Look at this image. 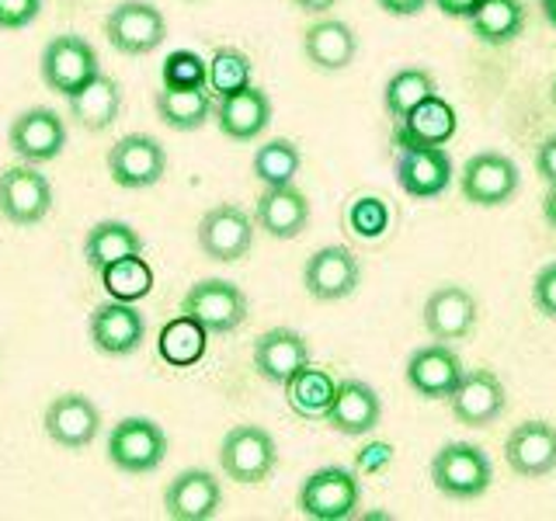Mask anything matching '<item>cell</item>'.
Here are the masks:
<instances>
[{"instance_id":"cell-1","label":"cell","mask_w":556,"mask_h":521,"mask_svg":"<svg viewBox=\"0 0 556 521\" xmlns=\"http://www.w3.org/2000/svg\"><path fill=\"white\" fill-rule=\"evenodd\" d=\"M494 466L473 442H448L431 459V483L448 500H477L491 491Z\"/></svg>"},{"instance_id":"cell-2","label":"cell","mask_w":556,"mask_h":521,"mask_svg":"<svg viewBox=\"0 0 556 521\" xmlns=\"http://www.w3.org/2000/svg\"><path fill=\"white\" fill-rule=\"evenodd\" d=\"M362 508L358 473L348 466H324L300 486V511L313 521H348Z\"/></svg>"},{"instance_id":"cell-3","label":"cell","mask_w":556,"mask_h":521,"mask_svg":"<svg viewBox=\"0 0 556 521\" xmlns=\"http://www.w3.org/2000/svg\"><path fill=\"white\" fill-rule=\"evenodd\" d=\"M219 466L233 483H265L278 466V445L271 431L257 424H237L223 434Z\"/></svg>"},{"instance_id":"cell-4","label":"cell","mask_w":556,"mask_h":521,"mask_svg":"<svg viewBox=\"0 0 556 521\" xmlns=\"http://www.w3.org/2000/svg\"><path fill=\"white\" fill-rule=\"evenodd\" d=\"M248 292L226 278H202L181 300V313L199 320L208 334H233L248 320Z\"/></svg>"},{"instance_id":"cell-5","label":"cell","mask_w":556,"mask_h":521,"mask_svg":"<svg viewBox=\"0 0 556 521\" xmlns=\"http://www.w3.org/2000/svg\"><path fill=\"white\" fill-rule=\"evenodd\" d=\"M167 459V434L150 417H122L109 434V462L122 473L143 476Z\"/></svg>"},{"instance_id":"cell-6","label":"cell","mask_w":556,"mask_h":521,"mask_svg":"<svg viewBox=\"0 0 556 521\" xmlns=\"http://www.w3.org/2000/svg\"><path fill=\"white\" fill-rule=\"evenodd\" d=\"M39 69H42V80L49 91L70 98L94 74H101V60H98V49L87 42L84 35L66 31V35H56V39L46 42Z\"/></svg>"},{"instance_id":"cell-7","label":"cell","mask_w":556,"mask_h":521,"mask_svg":"<svg viewBox=\"0 0 556 521\" xmlns=\"http://www.w3.org/2000/svg\"><path fill=\"white\" fill-rule=\"evenodd\" d=\"M254 230L257 223L248 208H240L233 202H219L199 219V251L223 265H233V260L248 257L254 247Z\"/></svg>"},{"instance_id":"cell-8","label":"cell","mask_w":556,"mask_h":521,"mask_svg":"<svg viewBox=\"0 0 556 521\" xmlns=\"http://www.w3.org/2000/svg\"><path fill=\"white\" fill-rule=\"evenodd\" d=\"M104 35L126 56H147L167 39V17L147 0H122L104 17Z\"/></svg>"},{"instance_id":"cell-9","label":"cell","mask_w":556,"mask_h":521,"mask_svg":"<svg viewBox=\"0 0 556 521\" xmlns=\"http://www.w3.org/2000/svg\"><path fill=\"white\" fill-rule=\"evenodd\" d=\"M104 164H109V174L118 188L139 191V188H153L167 174V150L156 136L129 132L109 150Z\"/></svg>"},{"instance_id":"cell-10","label":"cell","mask_w":556,"mask_h":521,"mask_svg":"<svg viewBox=\"0 0 556 521\" xmlns=\"http://www.w3.org/2000/svg\"><path fill=\"white\" fill-rule=\"evenodd\" d=\"M518 181H521L518 164L511 161V156L497 153V150L473 153L459 170L463 199L473 202V205H483V208H494V205L508 202L518 191Z\"/></svg>"},{"instance_id":"cell-11","label":"cell","mask_w":556,"mask_h":521,"mask_svg":"<svg viewBox=\"0 0 556 521\" xmlns=\"http://www.w3.org/2000/svg\"><path fill=\"white\" fill-rule=\"evenodd\" d=\"M52 208V185L35 164H17L0 174V216L11 226H35Z\"/></svg>"},{"instance_id":"cell-12","label":"cell","mask_w":556,"mask_h":521,"mask_svg":"<svg viewBox=\"0 0 556 521\" xmlns=\"http://www.w3.org/2000/svg\"><path fill=\"white\" fill-rule=\"evenodd\" d=\"M358 282H362V260L352 247H341V243L320 247L303 268V285L320 303L348 300L358 289Z\"/></svg>"},{"instance_id":"cell-13","label":"cell","mask_w":556,"mask_h":521,"mask_svg":"<svg viewBox=\"0 0 556 521\" xmlns=\"http://www.w3.org/2000/svg\"><path fill=\"white\" fill-rule=\"evenodd\" d=\"M87 334H91V344L101 355L122 358L139 352V344L147 341V317L132 303L109 300L94 306L91 320H87Z\"/></svg>"},{"instance_id":"cell-14","label":"cell","mask_w":556,"mask_h":521,"mask_svg":"<svg viewBox=\"0 0 556 521\" xmlns=\"http://www.w3.org/2000/svg\"><path fill=\"white\" fill-rule=\"evenodd\" d=\"M404 372H407V386L425 399H448L466 376L463 358L452 352L448 341H434V344L417 347V352L407 358Z\"/></svg>"},{"instance_id":"cell-15","label":"cell","mask_w":556,"mask_h":521,"mask_svg":"<svg viewBox=\"0 0 556 521\" xmlns=\"http://www.w3.org/2000/svg\"><path fill=\"white\" fill-rule=\"evenodd\" d=\"M448 407L452 417L466 428H491L508 407V393H504V382L491 369H473L463 376L456 393L448 396Z\"/></svg>"},{"instance_id":"cell-16","label":"cell","mask_w":556,"mask_h":521,"mask_svg":"<svg viewBox=\"0 0 556 521\" xmlns=\"http://www.w3.org/2000/svg\"><path fill=\"white\" fill-rule=\"evenodd\" d=\"M309 365V344L300 330L271 327L254 341V369L271 386H289Z\"/></svg>"},{"instance_id":"cell-17","label":"cell","mask_w":556,"mask_h":521,"mask_svg":"<svg viewBox=\"0 0 556 521\" xmlns=\"http://www.w3.org/2000/svg\"><path fill=\"white\" fill-rule=\"evenodd\" d=\"M8 143L25 164H49L66 150V126L52 109H28L11 122Z\"/></svg>"},{"instance_id":"cell-18","label":"cell","mask_w":556,"mask_h":521,"mask_svg":"<svg viewBox=\"0 0 556 521\" xmlns=\"http://www.w3.org/2000/svg\"><path fill=\"white\" fill-rule=\"evenodd\" d=\"M223 508V483L208 469H185L164 491V514L170 521H208Z\"/></svg>"},{"instance_id":"cell-19","label":"cell","mask_w":556,"mask_h":521,"mask_svg":"<svg viewBox=\"0 0 556 521\" xmlns=\"http://www.w3.org/2000/svg\"><path fill=\"white\" fill-rule=\"evenodd\" d=\"M46 434L49 442H56L60 448H87L101 431V410L87 399L84 393H63L46 407Z\"/></svg>"},{"instance_id":"cell-20","label":"cell","mask_w":556,"mask_h":521,"mask_svg":"<svg viewBox=\"0 0 556 521\" xmlns=\"http://www.w3.org/2000/svg\"><path fill=\"white\" fill-rule=\"evenodd\" d=\"M382 417V404L376 390L362 379H341L338 393L330 399V407L324 414V424L330 431L344 434V439H362V434H372Z\"/></svg>"},{"instance_id":"cell-21","label":"cell","mask_w":556,"mask_h":521,"mask_svg":"<svg viewBox=\"0 0 556 521\" xmlns=\"http://www.w3.org/2000/svg\"><path fill=\"white\" fill-rule=\"evenodd\" d=\"M477 317H480L477 295L463 285H439L421 309L425 330L434 341H463L477 327Z\"/></svg>"},{"instance_id":"cell-22","label":"cell","mask_w":556,"mask_h":521,"mask_svg":"<svg viewBox=\"0 0 556 521\" xmlns=\"http://www.w3.org/2000/svg\"><path fill=\"white\" fill-rule=\"evenodd\" d=\"M396 185L410 199H439L452 185V156L445 147L400 150L396 156Z\"/></svg>"},{"instance_id":"cell-23","label":"cell","mask_w":556,"mask_h":521,"mask_svg":"<svg viewBox=\"0 0 556 521\" xmlns=\"http://www.w3.org/2000/svg\"><path fill=\"white\" fill-rule=\"evenodd\" d=\"M213 118L226 139H233V143H251V139H257L271 126V98L261 91L257 84H251L237 94L216 98Z\"/></svg>"},{"instance_id":"cell-24","label":"cell","mask_w":556,"mask_h":521,"mask_svg":"<svg viewBox=\"0 0 556 521\" xmlns=\"http://www.w3.org/2000/svg\"><path fill=\"white\" fill-rule=\"evenodd\" d=\"M254 223L275 240H295L309 226V199L295 185L265 188L254 202Z\"/></svg>"},{"instance_id":"cell-25","label":"cell","mask_w":556,"mask_h":521,"mask_svg":"<svg viewBox=\"0 0 556 521\" xmlns=\"http://www.w3.org/2000/svg\"><path fill=\"white\" fill-rule=\"evenodd\" d=\"M504 459L518 476H549L556 469V428L549 421L518 424L504 442Z\"/></svg>"},{"instance_id":"cell-26","label":"cell","mask_w":556,"mask_h":521,"mask_svg":"<svg viewBox=\"0 0 556 521\" xmlns=\"http://www.w3.org/2000/svg\"><path fill=\"white\" fill-rule=\"evenodd\" d=\"M459 129V118H456V109L431 94L428 101H421L417 109L404 118L396 122L393 129V147L400 150H421V147H445L452 136Z\"/></svg>"},{"instance_id":"cell-27","label":"cell","mask_w":556,"mask_h":521,"mask_svg":"<svg viewBox=\"0 0 556 521\" xmlns=\"http://www.w3.org/2000/svg\"><path fill=\"white\" fill-rule=\"evenodd\" d=\"M303 49L306 60L327 69V74H338V69L352 66L355 52H358V39L348 22H338V17H320L303 31Z\"/></svg>"},{"instance_id":"cell-28","label":"cell","mask_w":556,"mask_h":521,"mask_svg":"<svg viewBox=\"0 0 556 521\" xmlns=\"http://www.w3.org/2000/svg\"><path fill=\"white\" fill-rule=\"evenodd\" d=\"M66 104H70V115L77 118L80 129L101 132V129H109L122 112V87L109 74H94L80 87V91H74L66 98Z\"/></svg>"},{"instance_id":"cell-29","label":"cell","mask_w":556,"mask_h":521,"mask_svg":"<svg viewBox=\"0 0 556 521\" xmlns=\"http://www.w3.org/2000/svg\"><path fill=\"white\" fill-rule=\"evenodd\" d=\"M213 98L216 94L208 91V87H164V91H156L153 104L164 126L178 132H195L213 118V109H216Z\"/></svg>"},{"instance_id":"cell-30","label":"cell","mask_w":556,"mask_h":521,"mask_svg":"<svg viewBox=\"0 0 556 521\" xmlns=\"http://www.w3.org/2000/svg\"><path fill=\"white\" fill-rule=\"evenodd\" d=\"M129 254H143V237L122 219H101L84 237V260L87 268H109L112 260H122Z\"/></svg>"},{"instance_id":"cell-31","label":"cell","mask_w":556,"mask_h":521,"mask_svg":"<svg viewBox=\"0 0 556 521\" xmlns=\"http://www.w3.org/2000/svg\"><path fill=\"white\" fill-rule=\"evenodd\" d=\"M473 35L486 46H508L526 31V4L521 0H480L473 17Z\"/></svg>"},{"instance_id":"cell-32","label":"cell","mask_w":556,"mask_h":521,"mask_svg":"<svg viewBox=\"0 0 556 521\" xmlns=\"http://www.w3.org/2000/svg\"><path fill=\"white\" fill-rule=\"evenodd\" d=\"M205 347H208V330L199 320H191L188 313L167 320L161 338H156V352H161V358L167 365H178V369H188V365L202 361Z\"/></svg>"},{"instance_id":"cell-33","label":"cell","mask_w":556,"mask_h":521,"mask_svg":"<svg viewBox=\"0 0 556 521\" xmlns=\"http://www.w3.org/2000/svg\"><path fill=\"white\" fill-rule=\"evenodd\" d=\"M431 94H439V84L425 66H400L382 87V104H387V115L393 122H404Z\"/></svg>"},{"instance_id":"cell-34","label":"cell","mask_w":556,"mask_h":521,"mask_svg":"<svg viewBox=\"0 0 556 521\" xmlns=\"http://www.w3.org/2000/svg\"><path fill=\"white\" fill-rule=\"evenodd\" d=\"M338 393V382L327 369H306L295 376L289 386H286V399L295 417H303V421H324V414L330 407V399Z\"/></svg>"},{"instance_id":"cell-35","label":"cell","mask_w":556,"mask_h":521,"mask_svg":"<svg viewBox=\"0 0 556 521\" xmlns=\"http://www.w3.org/2000/svg\"><path fill=\"white\" fill-rule=\"evenodd\" d=\"M101 285L112 300L122 303H139L143 295L153 292V268L139 254H129L122 260H112L109 268H101Z\"/></svg>"},{"instance_id":"cell-36","label":"cell","mask_w":556,"mask_h":521,"mask_svg":"<svg viewBox=\"0 0 556 521\" xmlns=\"http://www.w3.org/2000/svg\"><path fill=\"white\" fill-rule=\"evenodd\" d=\"M300 167H303V156H300V150H295L292 139H271V143L257 147L254 161H251L254 178L265 188L292 185L295 174H300Z\"/></svg>"},{"instance_id":"cell-37","label":"cell","mask_w":556,"mask_h":521,"mask_svg":"<svg viewBox=\"0 0 556 521\" xmlns=\"http://www.w3.org/2000/svg\"><path fill=\"white\" fill-rule=\"evenodd\" d=\"M251 84H254V63L248 52H240L233 46H219L213 52V60H208V91L216 98H226Z\"/></svg>"},{"instance_id":"cell-38","label":"cell","mask_w":556,"mask_h":521,"mask_svg":"<svg viewBox=\"0 0 556 521\" xmlns=\"http://www.w3.org/2000/svg\"><path fill=\"white\" fill-rule=\"evenodd\" d=\"M390 205L376 199V195H362L355 199L352 205H348V230H352L355 237L362 240H379L382 233L390 230Z\"/></svg>"},{"instance_id":"cell-39","label":"cell","mask_w":556,"mask_h":521,"mask_svg":"<svg viewBox=\"0 0 556 521\" xmlns=\"http://www.w3.org/2000/svg\"><path fill=\"white\" fill-rule=\"evenodd\" d=\"M164 87H208V63L191 49H178L164 60Z\"/></svg>"},{"instance_id":"cell-40","label":"cell","mask_w":556,"mask_h":521,"mask_svg":"<svg viewBox=\"0 0 556 521\" xmlns=\"http://www.w3.org/2000/svg\"><path fill=\"white\" fill-rule=\"evenodd\" d=\"M42 11V0H0V31H22Z\"/></svg>"},{"instance_id":"cell-41","label":"cell","mask_w":556,"mask_h":521,"mask_svg":"<svg viewBox=\"0 0 556 521\" xmlns=\"http://www.w3.org/2000/svg\"><path fill=\"white\" fill-rule=\"evenodd\" d=\"M532 303H535L539 313H543V317L556 320V260L535 275V282H532Z\"/></svg>"},{"instance_id":"cell-42","label":"cell","mask_w":556,"mask_h":521,"mask_svg":"<svg viewBox=\"0 0 556 521\" xmlns=\"http://www.w3.org/2000/svg\"><path fill=\"white\" fill-rule=\"evenodd\" d=\"M535 174L546 185H556V136L543 139V147L535 150Z\"/></svg>"},{"instance_id":"cell-43","label":"cell","mask_w":556,"mask_h":521,"mask_svg":"<svg viewBox=\"0 0 556 521\" xmlns=\"http://www.w3.org/2000/svg\"><path fill=\"white\" fill-rule=\"evenodd\" d=\"M393 459V452L387 442H372L369 448L358 452V473H376V469H382Z\"/></svg>"},{"instance_id":"cell-44","label":"cell","mask_w":556,"mask_h":521,"mask_svg":"<svg viewBox=\"0 0 556 521\" xmlns=\"http://www.w3.org/2000/svg\"><path fill=\"white\" fill-rule=\"evenodd\" d=\"M431 4L439 8L445 17H466V22H469V17H473V11H477L480 0H431Z\"/></svg>"},{"instance_id":"cell-45","label":"cell","mask_w":556,"mask_h":521,"mask_svg":"<svg viewBox=\"0 0 556 521\" xmlns=\"http://www.w3.org/2000/svg\"><path fill=\"white\" fill-rule=\"evenodd\" d=\"M376 4L387 11V14H396V17H410L417 11H425L428 0H376Z\"/></svg>"},{"instance_id":"cell-46","label":"cell","mask_w":556,"mask_h":521,"mask_svg":"<svg viewBox=\"0 0 556 521\" xmlns=\"http://www.w3.org/2000/svg\"><path fill=\"white\" fill-rule=\"evenodd\" d=\"M292 8H300L303 14H327L330 8H338V0H292Z\"/></svg>"},{"instance_id":"cell-47","label":"cell","mask_w":556,"mask_h":521,"mask_svg":"<svg viewBox=\"0 0 556 521\" xmlns=\"http://www.w3.org/2000/svg\"><path fill=\"white\" fill-rule=\"evenodd\" d=\"M543 216H546V223L556 230V185H549L546 199H543Z\"/></svg>"},{"instance_id":"cell-48","label":"cell","mask_w":556,"mask_h":521,"mask_svg":"<svg viewBox=\"0 0 556 521\" xmlns=\"http://www.w3.org/2000/svg\"><path fill=\"white\" fill-rule=\"evenodd\" d=\"M539 11H543V17L556 28V0H539Z\"/></svg>"},{"instance_id":"cell-49","label":"cell","mask_w":556,"mask_h":521,"mask_svg":"<svg viewBox=\"0 0 556 521\" xmlns=\"http://www.w3.org/2000/svg\"><path fill=\"white\" fill-rule=\"evenodd\" d=\"M549 98H553V109H556V77H553V87H549Z\"/></svg>"}]
</instances>
